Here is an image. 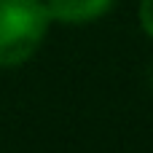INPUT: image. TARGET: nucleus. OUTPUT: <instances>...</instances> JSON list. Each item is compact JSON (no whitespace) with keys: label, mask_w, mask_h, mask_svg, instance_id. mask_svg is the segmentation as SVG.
I'll return each mask as SVG.
<instances>
[{"label":"nucleus","mask_w":153,"mask_h":153,"mask_svg":"<svg viewBox=\"0 0 153 153\" xmlns=\"http://www.w3.org/2000/svg\"><path fill=\"white\" fill-rule=\"evenodd\" d=\"M48 22L43 0H0V67H19L32 59Z\"/></svg>","instance_id":"1"},{"label":"nucleus","mask_w":153,"mask_h":153,"mask_svg":"<svg viewBox=\"0 0 153 153\" xmlns=\"http://www.w3.org/2000/svg\"><path fill=\"white\" fill-rule=\"evenodd\" d=\"M140 24H143V30L153 38V0H143L140 3Z\"/></svg>","instance_id":"3"},{"label":"nucleus","mask_w":153,"mask_h":153,"mask_svg":"<svg viewBox=\"0 0 153 153\" xmlns=\"http://www.w3.org/2000/svg\"><path fill=\"white\" fill-rule=\"evenodd\" d=\"M151 81H153V78H151Z\"/></svg>","instance_id":"4"},{"label":"nucleus","mask_w":153,"mask_h":153,"mask_svg":"<svg viewBox=\"0 0 153 153\" xmlns=\"http://www.w3.org/2000/svg\"><path fill=\"white\" fill-rule=\"evenodd\" d=\"M110 5L113 0H46L48 16L56 22H67V24L100 19L102 13L110 11Z\"/></svg>","instance_id":"2"}]
</instances>
